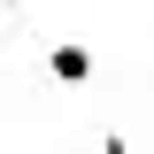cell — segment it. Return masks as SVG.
Here are the masks:
<instances>
[{"label":"cell","mask_w":154,"mask_h":154,"mask_svg":"<svg viewBox=\"0 0 154 154\" xmlns=\"http://www.w3.org/2000/svg\"><path fill=\"white\" fill-rule=\"evenodd\" d=\"M46 77H54V85H93V46L54 38V46H46Z\"/></svg>","instance_id":"1"},{"label":"cell","mask_w":154,"mask_h":154,"mask_svg":"<svg viewBox=\"0 0 154 154\" xmlns=\"http://www.w3.org/2000/svg\"><path fill=\"white\" fill-rule=\"evenodd\" d=\"M0 16H8V0H0Z\"/></svg>","instance_id":"2"},{"label":"cell","mask_w":154,"mask_h":154,"mask_svg":"<svg viewBox=\"0 0 154 154\" xmlns=\"http://www.w3.org/2000/svg\"><path fill=\"white\" fill-rule=\"evenodd\" d=\"M146 8H154V0H146Z\"/></svg>","instance_id":"3"}]
</instances>
